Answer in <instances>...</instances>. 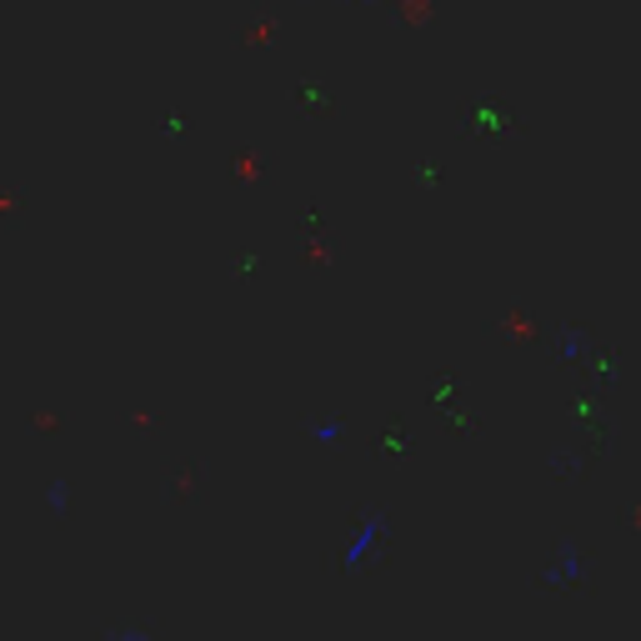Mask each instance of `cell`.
Here are the masks:
<instances>
[{"label":"cell","mask_w":641,"mask_h":641,"mask_svg":"<svg viewBox=\"0 0 641 641\" xmlns=\"http://www.w3.org/2000/svg\"><path fill=\"white\" fill-rule=\"evenodd\" d=\"M376 531H381V521H371V526H366V531H361V536H356V546H351V566H356V561H361V556H366V551H371V541H376Z\"/></svg>","instance_id":"1"}]
</instances>
